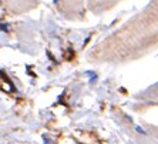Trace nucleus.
Segmentation results:
<instances>
[{
    "mask_svg": "<svg viewBox=\"0 0 158 144\" xmlns=\"http://www.w3.org/2000/svg\"><path fill=\"white\" fill-rule=\"evenodd\" d=\"M53 3H54V4H57V3H58V0H53Z\"/></svg>",
    "mask_w": 158,
    "mask_h": 144,
    "instance_id": "nucleus-3",
    "label": "nucleus"
},
{
    "mask_svg": "<svg viewBox=\"0 0 158 144\" xmlns=\"http://www.w3.org/2000/svg\"><path fill=\"white\" fill-rule=\"evenodd\" d=\"M137 131H138V133H142V134H145V131H144L141 127H137Z\"/></svg>",
    "mask_w": 158,
    "mask_h": 144,
    "instance_id": "nucleus-2",
    "label": "nucleus"
},
{
    "mask_svg": "<svg viewBox=\"0 0 158 144\" xmlns=\"http://www.w3.org/2000/svg\"><path fill=\"white\" fill-rule=\"evenodd\" d=\"M6 27H7L6 24H0V30H4V32H6V30H7Z\"/></svg>",
    "mask_w": 158,
    "mask_h": 144,
    "instance_id": "nucleus-1",
    "label": "nucleus"
}]
</instances>
